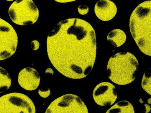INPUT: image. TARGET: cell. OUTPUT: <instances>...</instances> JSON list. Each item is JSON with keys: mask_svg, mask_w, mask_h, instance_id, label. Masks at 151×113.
Returning a JSON list of instances; mask_svg holds the SVG:
<instances>
[{"mask_svg": "<svg viewBox=\"0 0 151 113\" xmlns=\"http://www.w3.org/2000/svg\"><path fill=\"white\" fill-rule=\"evenodd\" d=\"M46 46L51 64L66 77L83 79L93 68L96 57V32L84 20L60 21L49 34Z\"/></svg>", "mask_w": 151, "mask_h": 113, "instance_id": "obj_1", "label": "cell"}, {"mask_svg": "<svg viewBox=\"0 0 151 113\" xmlns=\"http://www.w3.org/2000/svg\"><path fill=\"white\" fill-rule=\"evenodd\" d=\"M130 32L142 53L151 56V1L142 2L131 13Z\"/></svg>", "mask_w": 151, "mask_h": 113, "instance_id": "obj_2", "label": "cell"}, {"mask_svg": "<svg viewBox=\"0 0 151 113\" xmlns=\"http://www.w3.org/2000/svg\"><path fill=\"white\" fill-rule=\"evenodd\" d=\"M138 69V60L129 52L113 55L109 60L107 66L109 78L119 85H127L134 81Z\"/></svg>", "mask_w": 151, "mask_h": 113, "instance_id": "obj_3", "label": "cell"}, {"mask_svg": "<svg viewBox=\"0 0 151 113\" xmlns=\"http://www.w3.org/2000/svg\"><path fill=\"white\" fill-rule=\"evenodd\" d=\"M12 21L20 26L32 25L39 18V9L33 0H16L9 9Z\"/></svg>", "mask_w": 151, "mask_h": 113, "instance_id": "obj_4", "label": "cell"}, {"mask_svg": "<svg viewBox=\"0 0 151 113\" xmlns=\"http://www.w3.org/2000/svg\"><path fill=\"white\" fill-rule=\"evenodd\" d=\"M32 100L22 93L13 92L0 97V113H35Z\"/></svg>", "mask_w": 151, "mask_h": 113, "instance_id": "obj_5", "label": "cell"}, {"mask_svg": "<svg viewBox=\"0 0 151 113\" xmlns=\"http://www.w3.org/2000/svg\"><path fill=\"white\" fill-rule=\"evenodd\" d=\"M45 113H88L86 104L78 96L64 95L50 104Z\"/></svg>", "mask_w": 151, "mask_h": 113, "instance_id": "obj_6", "label": "cell"}, {"mask_svg": "<svg viewBox=\"0 0 151 113\" xmlns=\"http://www.w3.org/2000/svg\"><path fill=\"white\" fill-rule=\"evenodd\" d=\"M18 37L13 27L0 18V61L6 60L15 53Z\"/></svg>", "mask_w": 151, "mask_h": 113, "instance_id": "obj_7", "label": "cell"}, {"mask_svg": "<svg viewBox=\"0 0 151 113\" xmlns=\"http://www.w3.org/2000/svg\"><path fill=\"white\" fill-rule=\"evenodd\" d=\"M93 97L97 105L101 106H108L115 102L118 95L114 85L109 82H103L94 88Z\"/></svg>", "mask_w": 151, "mask_h": 113, "instance_id": "obj_8", "label": "cell"}, {"mask_svg": "<svg viewBox=\"0 0 151 113\" xmlns=\"http://www.w3.org/2000/svg\"><path fill=\"white\" fill-rule=\"evenodd\" d=\"M40 76L37 70L26 67L22 70L18 75V83L24 90L33 91L40 85Z\"/></svg>", "mask_w": 151, "mask_h": 113, "instance_id": "obj_9", "label": "cell"}, {"mask_svg": "<svg viewBox=\"0 0 151 113\" xmlns=\"http://www.w3.org/2000/svg\"><path fill=\"white\" fill-rule=\"evenodd\" d=\"M94 13L100 20L110 21L117 14V6L111 0H100L95 5Z\"/></svg>", "mask_w": 151, "mask_h": 113, "instance_id": "obj_10", "label": "cell"}, {"mask_svg": "<svg viewBox=\"0 0 151 113\" xmlns=\"http://www.w3.org/2000/svg\"><path fill=\"white\" fill-rule=\"evenodd\" d=\"M107 40L115 47L122 46L126 41V33L120 29H115L111 31L108 35Z\"/></svg>", "mask_w": 151, "mask_h": 113, "instance_id": "obj_11", "label": "cell"}, {"mask_svg": "<svg viewBox=\"0 0 151 113\" xmlns=\"http://www.w3.org/2000/svg\"><path fill=\"white\" fill-rule=\"evenodd\" d=\"M133 106L127 100L118 102L109 109L106 113H134Z\"/></svg>", "mask_w": 151, "mask_h": 113, "instance_id": "obj_12", "label": "cell"}, {"mask_svg": "<svg viewBox=\"0 0 151 113\" xmlns=\"http://www.w3.org/2000/svg\"><path fill=\"white\" fill-rule=\"evenodd\" d=\"M12 85V80L8 72L0 66V93L8 90Z\"/></svg>", "mask_w": 151, "mask_h": 113, "instance_id": "obj_13", "label": "cell"}, {"mask_svg": "<svg viewBox=\"0 0 151 113\" xmlns=\"http://www.w3.org/2000/svg\"><path fill=\"white\" fill-rule=\"evenodd\" d=\"M151 69L145 72L142 80V87L149 95H151Z\"/></svg>", "mask_w": 151, "mask_h": 113, "instance_id": "obj_14", "label": "cell"}, {"mask_svg": "<svg viewBox=\"0 0 151 113\" xmlns=\"http://www.w3.org/2000/svg\"><path fill=\"white\" fill-rule=\"evenodd\" d=\"M38 94L42 98H47L51 94V90L50 88H41L38 91Z\"/></svg>", "mask_w": 151, "mask_h": 113, "instance_id": "obj_15", "label": "cell"}, {"mask_svg": "<svg viewBox=\"0 0 151 113\" xmlns=\"http://www.w3.org/2000/svg\"><path fill=\"white\" fill-rule=\"evenodd\" d=\"M78 12L82 15H85L88 13L89 8L86 5H81L78 7Z\"/></svg>", "mask_w": 151, "mask_h": 113, "instance_id": "obj_16", "label": "cell"}, {"mask_svg": "<svg viewBox=\"0 0 151 113\" xmlns=\"http://www.w3.org/2000/svg\"><path fill=\"white\" fill-rule=\"evenodd\" d=\"M39 46H40V44H39V42L37 40H33L31 43V49L34 51L38 49Z\"/></svg>", "mask_w": 151, "mask_h": 113, "instance_id": "obj_17", "label": "cell"}, {"mask_svg": "<svg viewBox=\"0 0 151 113\" xmlns=\"http://www.w3.org/2000/svg\"><path fill=\"white\" fill-rule=\"evenodd\" d=\"M55 1L59 3H62V4H65V3H68V2H72V1H75L77 0H54Z\"/></svg>", "mask_w": 151, "mask_h": 113, "instance_id": "obj_18", "label": "cell"}, {"mask_svg": "<svg viewBox=\"0 0 151 113\" xmlns=\"http://www.w3.org/2000/svg\"><path fill=\"white\" fill-rule=\"evenodd\" d=\"M6 1H14V0H6Z\"/></svg>", "mask_w": 151, "mask_h": 113, "instance_id": "obj_19", "label": "cell"}]
</instances>
